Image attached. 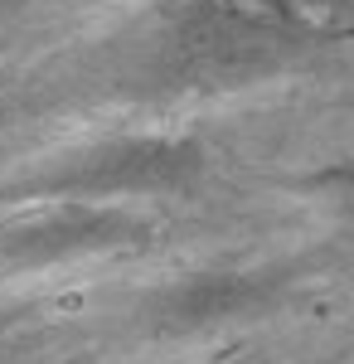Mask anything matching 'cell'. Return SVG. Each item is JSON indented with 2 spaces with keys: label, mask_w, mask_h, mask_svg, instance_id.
<instances>
[{
  "label": "cell",
  "mask_w": 354,
  "mask_h": 364,
  "mask_svg": "<svg viewBox=\"0 0 354 364\" xmlns=\"http://www.w3.org/2000/svg\"><path fill=\"white\" fill-rule=\"evenodd\" d=\"M194 170V151L170 146V141H127V146H107L97 156H82L58 175V190L73 195H127V190H156V185H175Z\"/></svg>",
  "instance_id": "obj_1"
},
{
  "label": "cell",
  "mask_w": 354,
  "mask_h": 364,
  "mask_svg": "<svg viewBox=\"0 0 354 364\" xmlns=\"http://www.w3.org/2000/svg\"><path fill=\"white\" fill-rule=\"evenodd\" d=\"M136 238V224L117 209H63L58 219H39V224L20 228L5 252L20 257V262H54V257H73V252H92L107 248V243H127Z\"/></svg>",
  "instance_id": "obj_2"
},
{
  "label": "cell",
  "mask_w": 354,
  "mask_h": 364,
  "mask_svg": "<svg viewBox=\"0 0 354 364\" xmlns=\"http://www.w3.org/2000/svg\"><path fill=\"white\" fill-rule=\"evenodd\" d=\"M247 306H257V282L218 272V277H194L180 291H170L161 316H170V326H209V321L243 316Z\"/></svg>",
  "instance_id": "obj_3"
}]
</instances>
